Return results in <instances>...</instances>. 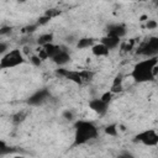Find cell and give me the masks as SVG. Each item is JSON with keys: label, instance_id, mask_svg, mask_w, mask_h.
Segmentation results:
<instances>
[{"label": "cell", "instance_id": "cell-1", "mask_svg": "<svg viewBox=\"0 0 158 158\" xmlns=\"http://www.w3.org/2000/svg\"><path fill=\"white\" fill-rule=\"evenodd\" d=\"M154 64H158V60L156 57H152L149 59H146V60H142L139 62L138 64L135 65L133 70H132V78L136 80V81H149V80H153L154 77L152 75V67Z\"/></svg>", "mask_w": 158, "mask_h": 158}, {"label": "cell", "instance_id": "cell-2", "mask_svg": "<svg viewBox=\"0 0 158 158\" xmlns=\"http://www.w3.org/2000/svg\"><path fill=\"white\" fill-rule=\"evenodd\" d=\"M98 133L96 127L86 121H78L75 123V144H83Z\"/></svg>", "mask_w": 158, "mask_h": 158}, {"label": "cell", "instance_id": "cell-3", "mask_svg": "<svg viewBox=\"0 0 158 158\" xmlns=\"http://www.w3.org/2000/svg\"><path fill=\"white\" fill-rule=\"evenodd\" d=\"M21 63H23L22 53L20 52V49H12V51L6 53L1 58V60H0V69L12 68V67H16V65H19Z\"/></svg>", "mask_w": 158, "mask_h": 158}, {"label": "cell", "instance_id": "cell-4", "mask_svg": "<svg viewBox=\"0 0 158 158\" xmlns=\"http://www.w3.org/2000/svg\"><path fill=\"white\" fill-rule=\"evenodd\" d=\"M135 141H139L144 143L146 146H156L158 143V135L156 133L154 130H148V131H144L137 135Z\"/></svg>", "mask_w": 158, "mask_h": 158}, {"label": "cell", "instance_id": "cell-5", "mask_svg": "<svg viewBox=\"0 0 158 158\" xmlns=\"http://www.w3.org/2000/svg\"><path fill=\"white\" fill-rule=\"evenodd\" d=\"M48 96H49V93H48L46 89H42V90L35 93L32 96H30V99L27 100V102H28L30 105H40V104H42Z\"/></svg>", "mask_w": 158, "mask_h": 158}, {"label": "cell", "instance_id": "cell-6", "mask_svg": "<svg viewBox=\"0 0 158 158\" xmlns=\"http://www.w3.org/2000/svg\"><path fill=\"white\" fill-rule=\"evenodd\" d=\"M89 106L91 110H94L95 112H98L99 115H104L106 112V107H107V104L102 102L100 99H95V100H91L89 102Z\"/></svg>", "mask_w": 158, "mask_h": 158}, {"label": "cell", "instance_id": "cell-7", "mask_svg": "<svg viewBox=\"0 0 158 158\" xmlns=\"http://www.w3.org/2000/svg\"><path fill=\"white\" fill-rule=\"evenodd\" d=\"M118 42H120V37H117V36H111V35H107L106 37H104V38L101 40V43H102L104 46H106L109 49L115 48V47L118 44Z\"/></svg>", "mask_w": 158, "mask_h": 158}, {"label": "cell", "instance_id": "cell-8", "mask_svg": "<svg viewBox=\"0 0 158 158\" xmlns=\"http://www.w3.org/2000/svg\"><path fill=\"white\" fill-rule=\"evenodd\" d=\"M69 59H70V56H69L65 51H63V49H60V51L53 57V62H54L56 64H59V65L65 64L67 62H69Z\"/></svg>", "mask_w": 158, "mask_h": 158}, {"label": "cell", "instance_id": "cell-9", "mask_svg": "<svg viewBox=\"0 0 158 158\" xmlns=\"http://www.w3.org/2000/svg\"><path fill=\"white\" fill-rule=\"evenodd\" d=\"M125 33H126V30L121 25H112L109 27V35H111V36L122 37V36H125Z\"/></svg>", "mask_w": 158, "mask_h": 158}, {"label": "cell", "instance_id": "cell-10", "mask_svg": "<svg viewBox=\"0 0 158 158\" xmlns=\"http://www.w3.org/2000/svg\"><path fill=\"white\" fill-rule=\"evenodd\" d=\"M157 49H154V48H152L149 44H148V42L147 43H144L138 51H137V53H139V54H143V56H148V57H151V56H156L157 54Z\"/></svg>", "mask_w": 158, "mask_h": 158}, {"label": "cell", "instance_id": "cell-11", "mask_svg": "<svg viewBox=\"0 0 158 158\" xmlns=\"http://www.w3.org/2000/svg\"><path fill=\"white\" fill-rule=\"evenodd\" d=\"M93 53L95 56H107L109 54V48L106 46H104L102 43H99V44L93 46Z\"/></svg>", "mask_w": 158, "mask_h": 158}, {"label": "cell", "instance_id": "cell-12", "mask_svg": "<svg viewBox=\"0 0 158 158\" xmlns=\"http://www.w3.org/2000/svg\"><path fill=\"white\" fill-rule=\"evenodd\" d=\"M43 48H44V51L47 52V56L51 57V58H53V57L60 51V48H59L58 46H54V44H52V43H47V44H44Z\"/></svg>", "mask_w": 158, "mask_h": 158}, {"label": "cell", "instance_id": "cell-13", "mask_svg": "<svg viewBox=\"0 0 158 158\" xmlns=\"http://www.w3.org/2000/svg\"><path fill=\"white\" fill-rule=\"evenodd\" d=\"M65 78L69 79V80H72V81H74V83H77V84H81V83H83L81 79H80V74H79V72L68 70L67 74H65Z\"/></svg>", "mask_w": 158, "mask_h": 158}, {"label": "cell", "instance_id": "cell-14", "mask_svg": "<svg viewBox=\"0 0 158 158\" xmlns=\"http://www.w3.org/2000/svg\"><path fill=\"white\" fill-rule=\"evenodd\" d=\"M52 40H53V35H52V33H46V35L40 36V38H38L37 42H38L40 46H44V44H47V43H51Z\"/></svg>", "mask_w": 158, "mask_h": 158}, {"label": "cell", "instance_id": "cell-15", "mask_svg": "<svg viewBox=\"0 0 158 158\" xmlns=\"http://www.w3.org/2000/svg\"><path fill=\"white\" fill-rule=\"evenodd\" d=\"M93 43H94V40L93 38H80L78 41L77 46H78V48L81 49V48H86V47L93 46Z\"/></svg>", "mask_w": 158, "mask_h": 158}, {"label": "cell", "instance_id": "cell-16", "mask_svg": "<svg viewBox=\"0 0 158 158\" xmlns=\"http://www.w3.org/2000/svg\"><path fill=\"white\" fill-rule=\"evenodd\" d=\"M105 133L109 136H116L117 135V126L116 125H109L105 128Z\"/></svg>", "mask_w": 158, "mask_h": 158}, {"label": "cell", "instance_id": "cell-17", "mask_svg": "<svg viewBox=\"0 0 158 158\" xmlns=\"http://www.w3.org/2000/svg\"><path fill=\"white\" fill-rule=\"evenodd\" d=\"M79 74H80L81 81H89V80H91V78H93V73H90V72H88V70L80 72Z\"/></svg>", "mask_w": 158, "mask_h": 158}, {"label": "cell", "instance_id": "cell-18", "mask_svg": "<svg viewBox=\"0 0 158 158\" xmlns=\"http://www.w3.org/2000/svg\"><path fill=\"white\" fill-rule=\"evenodd\" d=\"M111 98H112V94H111L110 91H107V93H104V94L101 95L100 100H101L102 102H105V104H109L110 100H111Z\"/></svg>", "mask_w": 158, "mask_h": 158}, {"label": "cell", "instance_id": "cell-19", "mask_svg": "<svg viewBox=\"0 0 158 158\" xmlns=\"http://www.w3.org/2000/svg\"><path fill=\"white\" fill-rule=\"evenodd\" d=\"M148 44H149L152 48H154V49L158 51V38H157V37H152V38L148 41Z\"/></svg>", "mask_w": 158, "mask_h": 158}, {"label": "cell", "instance_id": "cell-20", "mask_svg": "<svg viewBox=\"0 0 158 158\" xmlns=\"http://www.w3.org/2000/svg\"><path fill=\"white\" fill-rule=\"evenodd\" d=\"M49 20H51V17L47 16V15L41 16V17L38 19V21H37V25H46L47 22H49Z\"/></svg>", "mask_w": 158, "mask_h": 158}, {"label": "cell", "instance_id": "cell-21", "mask_svg": "<svg viewBox=\"0 0 158 158\" xmlns=\"http://www.w3.org/2000/svg\"><path fill=\"white\" fill-rule=\"evenodd\" d=\"M38 57H40V59H41V60H44V59H47V58H48L47 52L44 51V48H40V49H38Z\"/></svg>", "mask_w": 158, "mask_h": 158}, {"label": "cell", "instance_id": "cell-22", "mask_svg": "<svg viewBox=\"0 0 158 158\" xmlns=\"http://www.w3.org/2000/svg\"><path fill=\"white\" fill-rule=\"evenodd\" d=\"M30 60H31V62H32V64H33V65H36V67H38V65L41 64V62H42V60L40 59V57H38V56H32V57L30 58Z\"/></svg>", "mask_w": 158, "mask_h": 158}, {"label": "cell", "instance_id": "cell-23", "mask_svg": "<svg viewBox=\"0 0 158 158\" xmlns=\"http://www.w3.org/2000/svg\"><path fill=\"white\" fill-rule=\"evenodd\" d=\"M157 22L154 21V20H148L147 21V28L148 30H154V28H157Z\"/></svg>", "mask_w": 158, "mask_h": 158}, {"label": "cell", "instance_id": "cell-24", "mask_svg": "<svg viewBox=\"0 0 158 158\" xmlns=\"http://www.w3.org/2000/svg\"><path fill=\"white\" fill-rule=\"evenodd\" d=\"M9 32H11V27L10 26H2V27H0V36L6 35Z\"/></svg>", "mask_w": 158, "mask_h": 158}, {"label": "cell", "instance_id": "cell-25", "mask_svg": "<svg viewBox=\"0 0 158 158\" xmlns=\"http://www.w3.org/2000/svg\"><path fill=\"white\" fill-rule=\"evenodd\" d=\"M58 14H59V11H58V10H54V9H51V10H48V11L46 12V15H47V16H49L51 19H52V17H54V16H57Z\"/></svg>", "mask_w": 158, "mask_h": 158}, {"label": "cell", "instance_id": "cell-26", "mask_svg": "<svg viewBox=\"0 0 158 158\" xmlns=\"http://www.w3.org/2000/svg\"><path fill=\"white\" fill-rule=\"evenodd\" d=\"M23 117H25V114H17V115L14 116V122L19 123V122H21L23 120Z\"/></svg>", "mask_w": 158, "mask_h": 158}, {"label": "cell", "instance_id": "cell-27", "mask_svg": "<svg viewBox=\"0 0 158 158\" xmlns=\"http://www.w3.org/2000/svg\"><path fill=\"white\" fill-rule=\"evenodd\" d=\"M37 26H38V25H31V26H27V27L23 28V32H28V33H30V32H33V31L37 28Z\"/></svg>", "mask_w": 158, "mask_h": 158}, {"label": "cell", "instance_id": "cell-28", "mask_svg": "<svg viewBox=\"0 0 158 158\" xmlns=\"http://www.w3.org/2000/svg\"><path fill=\"white\" fill-rule=\"evenodd\" d=\"M121 90H122L121 84H115V85H112V88H111V91H112V93H117V91H121Z\"/></svg>", "mask_w": 158, "mask_h": 158}, {"label": "cell", "instance_id": "cell-29", "mask_svg": "<svg viewBox=\"0 0 158 158\" xmlns=\"http://www.w3.org/2000/svg\"><path fill=\"white\" fill-rule=\"evenodd\" d=\"M67 72H68L67 69H63V68H60V69H57V72H56V73H57L58 75H60V77H65Z\"/></svg>", "mask_w": 158, "mask_h": 158}, {"label": "cell", "instance_id": "cell-30", "mask_svg": "<svg viewBox=\"0 0 158 158\" xmlns=\"http://www.w3.org/2000/svg\"><path fill=\"white\" fill-rule=\"evenodd\" d=\"M63 116H64L67 120H72V118H73V114H72L70 111H64V112H63Z\"/></svg>", "mask_w": 158, "mask_h": 158}, {"label": "cell", "instance_id": "cell-31", "mask_svg": "<svg viewBox=\"0 0 158 158\" xmlns=\"http://www.w3.org/2000/svg\"><path fill=\"white\" fill-rule=\"evenodd\" d=\"M133 44H135V41H133V40H130V43H127V44H126L125 49H126V51H131V48L133 47Z\"/></svg>", "mask_w": 158, "mask_h": 158}, {"label": "cell", "instance_id": "cell-32", "mask_svg": "<svg viewBox=\"0 0 158 158\" xmlns=\"http://www.w3.org/2000/svg\"><path fill=\"white\" fill-rule=\"evenodd\" d=\"M121 81H122V77H121V75H117V77L115 78V80H114V84H112V85H115V84H121Z\"/></svg>", "mask_w": 158, "mask_h": 158}, {"label": "cell", "instance_id": "cell-33", "mask_svg": "<svg viewBox=\"0 0 158 158\" xmlns=\"http://www.w3.org/2000/svg\"><path fill=\"white\" fill-rule=\"evenodd\" d=\"M5 151H7V149H6V146H5V143H4V142H1V141H0V154H1V153H4Z\"/></svg>", "mask_w": 158, "mask_h": 158}, {"label": "cell", "instance_id": "cell-34", "mask_svg": "<svg viewBox=\"0 0 158 158\" xmlns=\"http://www.w3.org/2000/svg\"><path fill=\"white\" fill-rule=\"evenodd\" d=\"M6 49H7L6 43H0V53H4Z\"/></svg>", "mask_w": 158, "mask_h": 158}, {"label": "cell", "instance_id": "cell-35", "mask_svg": "<svg viewBox=\"0 0 158 158\" xmlns=\"http://www.w3.org/2000/svg\"><path fill=\"white\" fill-rule=\"evenodd\" d=\"M144 20H147V16H146V15L141 16V21H144Z\"/></svg>", "mask_w": 158, "mask_h": 158}, {"label": "cell", "instance_id": "cell-36", "mask_svg": "<svg viewBox=\"0 0 158 158\" xmlns=\"http://www.w3.org/2000/svg\"><path fill=\"white\" fill-rule=\"evenodd\" d=\"M17 1H19V2H25L26 0H17Z\"/></svg>", "mask_w": 158, "mask_h": 158}, {"label": "cell", "instance_id": "cell-37", "mask_svg": "<svg viewBox=\"0 0 158 158\" xmlns=\"http://www.w3.org/2000/svg\"><path fill=\"white\" fill-rule=\"evenodd\" d=\"M142 1H147V0H142Z\"/></svg>", "mask_w": 158, "mask_h": 158}]
</instances>
